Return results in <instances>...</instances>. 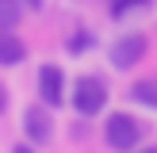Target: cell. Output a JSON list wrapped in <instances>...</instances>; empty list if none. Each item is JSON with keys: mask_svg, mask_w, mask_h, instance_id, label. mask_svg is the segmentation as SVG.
Instances as JSON below:
<instances>
[{"mask_svg": "<svg viewBox=\"0 0 157 153\" xmlns=\"http://www.w3.org/2000/svg\"><path fill=\"white\" fill-rule=\"evenodd\" d=\"M38 99L46 107H58L65 103V73L58 65H42L38 69Z\"/></svg>", "mask_w": 157, "mask_h": 153, "instance_id": "cell-4", "label": "cell"}, {"mask_svg": "<svg viewBox=\"0 0 157 153\" xmlns=\"http://www.w3.org/2000/svg\"><path fill=\"white\" fill-rule=\"evenodd\" d=\"M4 111H8V88L0 84V115H4Z\"/></svg>", "mask_w": 157, "mask_h": 153, "instance_id": "cell-11", "label": "cell"}, {"mask_svg": "<svg viewBox=\"0 0 157 153\" xmlns=\"http://www.w3.org/2000/svg\"><path fill=\"white\" fill-rule=\"evenodd\" d=\"M146 58V38L142 35H123L119 42H111V65L115 69H134Z\"/></svg>", "mask_w": 157, "mask_h": 153, "instance_id": "cell-5", "label": "cell"}, {"mask_svg": "<svg viewBox=\"0 0 157 153\" xmlns=\"http://www.w3.org/2000/svg\"><path fill=\"white\" fill-rule=\"evenodd\" d=\"M23 58H27V46L12 31H0V65H19Z\"/></svg>", "mask_w": 157, "mask_h": 153, "instance_id": "cell-6", "label": "cell"}, {"mask_svg": "<svg viewBox=\"0 0 157 153\" xmlns=\"http://www.w3.org/2000/svg\"><path fill=\"white\" fill-rule=\"evenodd\" d=\"M12 153H35V149H31V145H15Z\"/></svg>", "mask_w": 157, "mask_h": 153, "instance_id": "cell-13", "label": "cell"}, {"mask_svg": "<svg viewBox=\"0 0 157 153\" xmlns=\"http://www.w3.org/2000/svg\"><path fill=\"white\" fill-rule=\"evenodd\" d=\"M150 4L153 0H111V15H130V12H142Z\"/></svg>", "mask_w": 157, "mask_h": 153, "instance_id": "cell-10", "label": "cell"}, {"mask_svg": "<svg viewBox=\"0 0 157 153\" xmlns=\"http://www.w3.org/2000/svg\"><path fill=\"white\" fill-rule=\"evenodd\" d=\"M130 99H138V103H146V107L157 111V80H138V84H130Z\"/></svg>", "mask_w": 157, "mask_h": 153, "instance_id": "cell-8", "label": "cell"}, {"mask_svg": "<svg viewBox=\"0 0 157 153\" xmlns=\"http://www.w3.org/2000/svg\"><path fill=\"white\" fill-rule=\"evenodd\" d=\"M23 0H0V31H12L15 23H19V15H23Z\"/></svg>", "mask_w": 157, "mask_h": 153, "instance_id": "cell-7", "label": "cell"}, {"mask_svg": "<svg viewBox=\"0 0 157 153\" xmlns=\"http://www.w3.org/2000/svg\"><path fill=\"white\" fill-rule=\"evenodd\" d=\"M23 4H27L31 12H38V8H42V0H23Z\"/></svg>", "mask_w": 157, "mask_h": 153, "instance_id": "cell-12", "label": "cell"}, {"mask_svg": "<svg viewBox=\"0 0 157 153\" xmlns=\"http://www.w3.org/2000/svg\"><path fill=\"white\" fill-rule=\"evenodd\" d=\"M107 103V84L100 80V76H81L73 88V107L77 115H84V119H92V115H100Z\"/></svg>", "mask_w": 157, "mask_h": 153, "instance_id": "cell-2", "label": "cell"}, {"mask_svg": "<svg viewBox=\"0 0 157 153\" xmlns=\"http://www.w3.org/2000/svg\"><path fill=\"white\" fill-rule=\"evenodd\" d=\"M54 107L46 103H31L27 111H23V134L31 138V145H46L54 138V119H50Z\"/></svg>", "mask_w": 157, "mask_h": 153, "instance_id": "cell-3", "label": "cell"}, {"mask_svg": "<svg viewBox=\"0 0 157 153\" xmlns=\"http://www.w3.org/2000/svg\"><path fill=\"white\" fill-rule=\"evenodd\" d=\"M138 153H157V149H153V145H146V149H138Z\"/></svg>", "mask_w": 157, "mask_h": 153, "instance_id": "cell-14", "label": "cell"}, {"mask_svg": "<svg viewBox=\"0 0 157 153\" xmlns=\"http://www.w3.org/2000/svg\"><path fill=\"white\" fill-rule=\"evenodd\" d=\"M104 138H107V145H111V149H119V153H134L138 145H142V126H138L134 115H127V111H111V119L104 122Z\"/></svg>", "mask_w": 157, "mask_h": 153, "instance_id": "cell-1", "label": "cell"}, {"mask_svg": "<svg viewBox=\"0 0 157 153\" xmlns=\"http://www.w3.org/2000/svg\"><path fill=\"white\" fill-rule=\"evenodd\" d=\"M65 50L69 54H88L92 50V31H73L69 42H65Z\"/></svg>", "mask_w": 157, "mask_h": 153, "instance_id": "cell-9", "label": "cell"}]
</instances>
